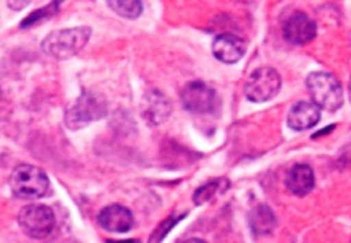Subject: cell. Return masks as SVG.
<instances>
[{
	"instance_id": "6da1fadb",
	"label": "cell",
	"mask_w": 351,
	"mask_h": 243,
	"mask_svg": "<svg viewBox=\"0 0 351 243\" xmlns=\"http://www.w3.org/2000/svg\"><path fill=\"white\" fill-rule=\"evenodd\" d=\"M91 36V29L86 26L71 29L53 31L41 41V50L51 58H69L77 55Z\"/></svg>"
},
{
	"instance_id": "7a4b0ae2",
	"label": "cell",
	"mask_w": 351,
	"mask_h": 243,
	"mask_svg": "<svg viewBox=\"0 0 351 243\" xmlns=\"http://www.w3.org/2000/svg\"><path fill=\"white\" fill-rule=\"evenodd\" d=\"M10 188L14 195L24 201L43 197L50 188L47 173L33 164H19L10 177Z\"/></svg>"
},
{
	"instance_id": "3957f363",
	"label": "cell",
	"mask_w": 351,
	"mask_h": 243,
	"mask_svg": "<svg viewBox=\"0 0 351 243\" xmlns=\"http://www.w3.org/2000/svg\"><path fill=\"white\" fill-rule=\"evenodd\" d=\"M307 88L315 105L328 112H336L343 105L341 82L329 72H314L308 75Z\"/></svg>"
},
{
	"instance_id": "277c9868",
	"label": "cell",
	"mask_w": 351,
	"mask_h": 243,
	"mask_svg": "<svg viewBox=\"0 0 351 243\" xmlns=\"http://www.w3.org/2000/svg\"><path fill=\"white\" fill-rule=\"evenodd\" d=\"M108 112L106 99L95 91H82L77 101L65 113V125L69 129H79L89 122L103 118Z\"/></svg>"
},
{
	"instance_id": "5b68a950",
	"label": "cell",
	"mask_w": 351,
	"mask_h": 243,
	"mask_svg": "<svg viewBox=\"0 0 351 243\" xmlns=\"http://www.w3.org/2000/svg\"><path fill=\"white\" fill-rule=\"evenodd\" d=\"M19 225L26 235L43 240L53 233L57 221L55 212L48 205L29 204L19 212Z\"/></svg>"
},
{
	"instance_id": "8992f818",
	"label": "cell",
	"mask_w": 351,
	"mask_h": 243,
	"mask_svg": "<svg viewBox=\"0 0 351 243\" xmlns=\"http://www.w3.org/2000/svg\"><path fill=\"white\" fill-rule=\"evenodd\" d=\"M280 74L271 67L256 68L245 82V94L254 103L269 101V99H273L280 92Z\"/></svg>"
},
{
	"instance_id": "52a82bcc",
	"label": "cell",
	"mask_w": 351,
	"mask_h": 243,
	"mask_svg": "<svg viewBox=\"0 0 351 243\" xmlns=\"http://www.w3.org/2000/svg\"><path fill=\"white\" fill-rule=\"evenodd\" d=\"M182 103L192 113H209L216 106V92L201 81L189 82L182 91Z\"/></svg>"
},
{
	"instance_id": "ba28073f",
	"label": "cell",
	"mask_w": 351,
	"mask_h": 243,
	"mask_svg": "<svg viewBox=\"0 0 351 243\" xmlns=\"http://www.w3.org/2000/svg\"><path fill=\"white\" fill-rule=\"evenodd\" d=\"M283 34L288 41L295 44H305L312 41L317 34V24L308 16L302 12H295L293 16L288 17L285 23Z\"/></svg>"
},
{
	"instance_id": "9c48e42d",
	"label": "cell",
	"mask_w": 351,
	"mask_h": 243,
	"mask_svg": "<svg viewBox=\"0 0 351 243\" xmlns=\"http://www.w3.org/2000/svg\"><path fill=\"white\" fill-rule=\"evenodd\" d=\"M98 222L103 229L110 233H125L134 226V216L123 205L113 204L99 212Z\"/></svg>"
},
{
	"instance_id": "30bf717a",
	"label": "cell",
	"mask_w": 351,
	"mask_h": 243,
	"mask_svg": "<svg viewBox=\"0 0 351 243\" xmlns=\"http://www.w3.org/2000/svg\"><path fill=\"white\" fill-rule=\"evenodd\" d=\"M319 120H321V110H319V106L315 103L308 101L295 103L287 116L288 127H291L293 130H298V132L312 129L314 125H317Z\"/></svg>"
},
{
	"instance_id": "8fae6325",
	"label": "cell",
	"mask_w": 351,
	"mask_h": 243,
	"mask_svg": "<svg viewBox=\"0 0 351 243\" xmlns=\"http://www.w3.org/2000/svg\"><path fill=\"white\" fill-rule=\"evenodd\" d=\"M247 44L242 38L235 34H221L213 43V53L223 64H235L243 57Z\"/></svg>"
},
{
	"instance_id": "7c38bea8",
	"label": "cell",
	"mask_w": 351,
	"mask_h": 243,
	"mask_svg": "<svg viewBox=\"0 0 351 243\" xmlns=\"http://www.w3.org/2000/svg\"><path fill=\"white\" fill-rule=\"evenodd\" d=\"M315 185L314 171L307 164H295L287 175V187L291 194L304 197L308 192H312Z\"/></svg>"
},
{
	"instance_id": "4fadbf2b",
	"label": "cell",
	"mask_w": 351,
	"mask_h": 243,
	"mask_svg": "<svg viewBox=\"0 0 351 243\" xmlns=\"http://www.w3.org/2000/svg\"><path fill=\"white\" fill-rule=\"evenodd\" d=\"M144 115L151 123H161L170 115V103L161 92L153 91L146 96L144 101Z\"/></svg>"
},
{
	"instance_id": "5bb4252c",
	"label": "cell",
	"mask_w": 351,
	"mask_h": 243,
	"mask_svg": "<svg viewBox=\"0 0 351 243\" xmlns=\"http://www.w3.org/2000/svg\"><path fill=\"white\" fill-rule=\"evenodd\" d=\"M276 226V216L267 205H257L250 212V228L256 235H269Z\"/></svg>"
},
{
	"instance_id": "9a60e30c",
	"label": "cell",
	"mask_w": 351,
	"mask_h": 243,
	"mask_svg": "<svg viewBox=\"0 0 351 243\" xmlns=\"http://www.w3.org/2000/svg\"><path fill=\"white\" fill-rule=\"evenodd\" d=\"M110 9L115 10L119 16L127 19H136L143 12V2L141 0H105Z\"/></svg>"
},
{
	"instance_id": "2e32d148",
	"label": "cell",
	"mask_w": 351,
	"mask_h": 243,
	"mask_svg": "<svg viewBox=\"0 0 351 243\" xmlns=\"http://www.w3.org/2000/svg\"><path fill=\"white\" fill-rule=\"evenodd\" d=\"M221 183H225V181L215 180V181H209V183H206L204 187L197 188V192H195V195H194L195 205L204 204V202H208L209 199L215 197L218 192H221Z\"/></svg>"
},
{
	"instance_id": "e0dca14e",
	"label": "cell",
	"mask_w": 351,
	"mask_h": 243,
	"mask_svg": "<svg viewBox=\"0 0 351 243\" xmlns=\"http://www.w3.org/2000/svg\"><path fill=\"white\" fill-rule=\"evenodd\" d=\"M350 99H351V79H350Z\"/></svg>"
}]
</instances>
